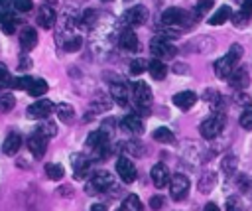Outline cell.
<instances>
[{"label": "cell", "instance_id": "obj_20", "mask_svg": "<svg viewBox=\"0 0 252 211\" xmlns=\"http://www.w3.org/2000/svg\"><path fill=\"white\" fill-rule=\"evenodd\" d=\"M20 146H22V136L18 132H10L6 136V140H4V144H2V152L6 156H16Z\"/></svg>", "mask_w": 252, "mask_h": 211}, {"label": "cell", "instance_id": "obj_26", "mask_svg": "<svg viewBox=\"0 0 252 211\" xmlns=\"http://www.w3.org/2000/svg\"><path fill=\"white\" fill-rule=\"evenodd\" d=\"M238 187H240V197L242 201L252 203V179L248 176H238Z\"/></svg>", "mask_w": 252, "mask_h": 211}, {"label": "cell", "instance_id": "obj_21", "mask_svg": "<svg viewBox=\"0 0 252 211\" xmlns=\"http://www.w3.org/2000/svg\"><path fill=\"white\" fill-rule=\"evenodd\" d=\"M120 47H124L126 51H138V35L134 34V30H122L120 39H118Z\"/></svg>", "mask_w": 252, "mask_h": 211}, {"label": "cell", "instance_id": "obj_51", "mask_svg": "<svg viewBox=\"0 0 252 211\" xmlns=\"http://www.w3.org/2000/svg\"><path fill=\"white\" fill-rule=\"evenodd\" d=\"M173 71H175V73H181V71H189V69H187V65H179V63H177V65L173 67Z\"/></svg>", "mask_w": 252, "mask_h": 211}, {"label": "cell", "instance_id": "obj_25", "mask_svg": "<svg viewBox=\"0 0 252 211\" xmlns=\"http://www.w3.org/2000/svg\"><path fill=\"white\" fill-rule=\"evenodd\" d=\"M232 16V10H230V6H220L217 12H213V16L209 18V24L211 26H220V24H224L228 18Z\"/></svg>", "mask_w": 252, "mask_h": 211}, {"label": "cell", "instance_id": "obj_37", "mask_svg": "<svg viewBox=\"0 0 252 211\" xmlns=\"http://www.w3.org/2000/svg\"><path fill=\"white\" fill-rule=\"evenodd\" d=\"M81 45H83L81 35H69V37L63 41V49H65V51H79Z\"/></svg>", "mask_w": 252, "mask_h": 211}, {"label": "cell", "instance_id": "obj_40", "mask_svg": "<svg viewBox=\"0 0 252 211\" xmlns=\"http://www.w3.org/2000/svg\"><path fill=\"white\" fill-rule=\"evenodd\" d=\"M146 67H148V61L142 59V57H138V59H134V61L130 63V73H132V75H140L142 71H146Z\"/></svg>", "mask_w": 252, "mask_h": 211}, {"label": "cell", "instance_id": "obj_3", "mask_svg": "<svg viewBox=\"0 0 252 211\" xmlns=\"http://www.w3.org/2000/svg\"><path fill=\"white\" fill-rule=\"evenodd\" d=\"M222 128H224V114H222V112H213L211 116H207V118L201 122L199 132H201L203 138L213 140V138H217V136L222 132Z\"/></svg>", "mask_w": 252, "mask_h": 211}, {"label": "cell", "instance_id": "obj_6", "mask_svg": "<svg viewBox=\"0 0 252 211\" xmlns=\"http://www.w3.org/2000/svg\"><path fill=\"white\" fill-rule=\"evenodd\" d=\"M150 53L156 59H171L177 55V47L173 43H169L165 37H154L150 41Z\"/></svg>", "mask_w": 252, "mask_h": 211}, {"label": "cell", "instance_id": "obj_8", "mask_svg": "<svg viewBox=\"0 0 252 211\" xmlns=\"http://www.w3.org/2000/svg\"><path fill=\"white\" fill-rule=\"evenodd\" d=\"M130 95H132V101L136 105L150 106V103H152V91H150L148 83H144V81H132L130 83Z\"/></svg>", "mask_w": 252, "mask_h": 211}, {"label": "cell", "instance_id": "obj_30", "mask_svg": "<svg viewBox=\"0 0 252 211\" xmlns=\"http://www.w3.org/2000/svg\"><path fill=\"white\" fill-rule=\"evenodd\" d=\"M55 112H57V116H59L61 122H71L73 116H75L73 106L67 105V103H59V105H55Z\"/></svg>", "mask_w": 252, "mask_h": 211}, {"label": "cell", "instance_id": "obj_10", "mask_svg": "<svg viewBox=\"0 0 252 211\" xmlns=\"http://www.w3.org/2000/svg\"><path fill=\"white\" fill-rule=\"evenodd\" d=\"M116 172H118V176H120V179H122L124 183H132V181L136 179L134 162L128 160L126 156H120V158L116 160Z\"/></svg>", "mask_w": 252, "mask_h": 211}, {"label": "cell", "instance_id": "obj_18", "mask_svg": "<svg viewBox=\"0 0 252 211\" xmlns=\"http://www.w3.org/2000/svg\"><path fill=\"white\" fill-rule=\"evenodd\" d=\"M122 128H124L126 132H130V134L140 136V134L144 132L142 116H138V114H126V116L122 118Z\"/></svg>", "mask_w": 252, "mask_h": 211}, {"label": "cell", "instance_id": "obj_4", "mask_svg": "<svg viewBox=\"0 0 252 211\" xmlns=\"http://www.w3.org/2000/svg\"><path fill=\"white\" fill-rule=\"evenodd\" d=\"M112 185H114L112 174H108V172H96V174L87 181L85 191H87L89 195H96V193H104V191L112 189Z\"/></svg>", "mask_w": 252, "mask_h": 211}, {"label": "cell", "instance_id": "obj_11", "mask_svg": "<svg viewBox=\"0 0 252 211\" xmlns=\"http://www.w3.org/2000/svg\"><path fill=\"white\" fill-rule=\"evenodd\" d=\"M110 95H112L114 103H118V106H128L130 105L132 95H130V87L126 83H122V81L112 83L110 85Z\"/></svg>", "mask_w": 252, "mask_h": 211}, {"label": "cell", "instance_id": "obj_12", "mask_svg": "<svg viewBox=\"0 0 252 211\" xmlns=\"http://www.w3.org/2000/svg\"><path fill=\"white\" fill-rule=\"evenodd\" d=\"M35 20H37L39 28H43V30H51V28L55 26L57 14H55V10H53L49 4H43V6H39V12H37Z\"/></svg>", "mask_w": 252, "mask_h": 211}, {"label": "cell", "instance_id": "obj_5", "mask_svg": "<svg viewBox=\"0 0 252 211\" xmlns=\"http://www.w3.org/2000/svg\"><path fill=\"white\" fill-rule=\"evenodd\" d=\"M146 20H148V10H146L144 6H134V8H128V10L120 16L118 26H120L122 30H128V28H136V26L146 24Z\"/></svg>", "mask_w": 252, "mask_h": 211}, {"label": "cell", "instance_id": "obj_27", "mask_svg": "<svg viewBox=\"0 0 252 211\" xmlns=\"http://www.w3.org/2000/svg\"><path fill=\"white\" fill-rule=\"evenodd\" d=\"M152 138H154L156 142H161V144H173V142H175L173 132H171L169 128H165V126L156 128V130H154V134H152Z\"/></svg>", "mask_w": 252, "mask_h": 211}, {"label": "cell", "instance_id": "obj_16", "mask_svg": "<svg viewBox=\"0 0 252 211\" xmlns=\"http://www.w3.org/2000/svg\"><path fill=\"white\" fill-rule=\"evenodd\" d=\"M35 43H37V32H35V28L24 26L22 32H20V45H22V49L24 51H32L35 47Z\"/></svg>", "mask_w": 252, "mask_h": 211}, {"label": "cell", "instance_id": "obj_35", "mask_svg": "<svg viewBox=\"0 0 252 211\" xmlns=\"http://www.w3.org/2000/svg\"><path fill=\"white\" fill-rule=\"evenodd\" d=\"M35 132H39V134L45 136V138H53V136L57 134V126H55V122L45 120V122H41V124L35 128Z\"/></svg>", "mask_w": 252, "mask_h": 211}, {"label": "cell", "instance_id": "obj_24", "mask_svg": "<svg viewBox=\"0 0 252 211\" xmlns=\"http://www.w3.org/2000/svg\"><path fill=\"white\" fill-rule=\"evenodd\" d=\"M215 183H217V174H215V172H205V174L201 176L197 187H199L201 193H211L213 187H215Z\"/></svg>", "mask_w": 252, "mask_h": 211}, {"label": "cell", "instance_id": "obj_47", "mask_svg": "<svg viewBox=\"0 0 252 211\" xmlns=\"http://www.w3.org/2000/svg\"><path fill=\"white\" fill-rule=\"evenodd\" d=\"M163 201H165V199H163L161 195H154V197L150 199V207L158 211V209H161V207H163Z\"/></svg>", "mask_w": 252, "mask_h": 211}, {"label": "cell", "instance_id": "obj_13", "mask_svg": "<svg viewBox=\"0 0 252 211\" xmlns=\"http://www.w3.org/2000/svg\"><path fill=\"white\" fill-rule=\"evenodd\" d=\"M226 81L236 91H244L250 85V77H248V71L246 69H232L230 75L226 77Z\"/></svg>", "mask_w": 252, "mask_h": 211}, {"label": "cell", "instance_id": "obj_36", "mask_svg": "<svg viewBox=\"0 0 252 211\" xmlns=\"http://www.w3.org/2000/svg\"><path fill=\"white\" fill-rule=\"evenodd\" d=\"M12 85H14V77L10 75L8 67L0 61V89H12Z\"/></svg>", "mask_w": 252, "mask_h": 211}, {"label": "cell", "instance_id": "obj_50", "mask_svg": "<svg viewBox=\"0 0 252 211\" xmlns=\"http://www.w3.org/2000/svg\"><path fill=\"white\" fill-rule=\"evenodd\" d=\"M203 211H220V209H219V207H217V205H215V203H207V205H205V209H203Z\"/></svg>", "mask_w": 252, "mask_h": 211}, {"label": "cell", "instance_id": "obj_53", "mask_svg": "<svg viewBox=\"0 0 252 211\" xmlns=\"http://www.w3.org/2000/svg\"><path fill=\"white\" fill-rule=\"evenodd\" d=\"M124 2H130V0H124Z\"/></svg>", "mask_w": 252, "mask_h": 211}, {"label": "cell", "instance_id": "obj_44", "mask_svg": "<svg viewBox=\"0 0 252 211\" xmlns=\"http://www.w3.org/2000/svg\"><path fill=\"white\" fill-rule=\"evenodd\" d=\"M12 6L18 10V12H30L33 8V2L32 0H12Z\"/></svg>", "mask_w": 252, "mask_h": 211}, {"label": "cell", "instance_id": "obj_33", "mask_svg": "<svg viewBox=\"0 0 252 211\" xmlns=\"http://www.w3.org/2000/svg\"><path fill=\"white\" fill-rule=\"evenodd\" d=\"M211 8H213V0H201V2H197L195 8H193V20H201Z\"/></svg>", "mask_w": 252, "mask_h": 211}, {"label": "cell", "instance_id": "obj_31", "mask_svg": "<svg viewBox=\"0 0 252 211\" xmlns=\"http://www.w3.org/2000/svg\"><path fill=\"white\" fill-rule=\"evenodd\" d=\"M28 93H30L32 97H35V99H39L41 95H45V93H47V83H45V79H33V81L30 83V87H28Z\"/></svg>", "mask_w": 252, "mask_h": 211}, {"label": "cell", "instance_id": "obj_39", "mask_svg": "<svg viewBox=\"0 0 252 211\" xmlns=\"http://www.w3.org/2000/svg\"><path fill=\"white\" fill-rule=\"evenodd\" d=\"M244 201L240 195H230L226 199V211H244Z\"/></svg>", "mask_w": 252, "mask_h": 211}, {"label": "cell", "instance_id": "obj_49", "mask_svg": "<svg viewBox=\"0 0 252 211\" xmlns=\"http://www.w3.org/2000/svg\"><path fill=\"white\" fill-rule=\"evenodd\" d=\"M89 211H106V205L104 203H93Z\"/></svg>", "mask_w": 252, "mask_h": 211}, {"label": "cell", "instance_id": "obj_38", "mask_svg": "<svg viewBox=\"0 0 252 211\" xmlns=\"http://www.w3.org/2000/svg\"><path fill=\"white\" fill-rule=\"evenodd\" d=\"M124 211H142V201L138 195H128L124 199Z\"/></svg>", "mask_w": 252, "mask_h": 211}, {"label": "cell", "instance_id": "obj_14", "mask_svg": "<svg viewBox=\"0 0 252 211\" xmlns=\"http://www.w3.org/2000/svg\"><path fill=\"white\" fill-rule=\"evenodd\" d=\"M47 142H49V138L41 136L39 132H33V134L28 138V148H30V152L33 154V158H41V156L45 154Z\"/></svg>", "mask_w": 252, "mask_h": 211}, {"label": "cell", "instance_id": "obj_15", "mask_svg": "<svg viewBox=\"0 0 252 211\" xmlns=\"http://www.w3.org/2000/svg\"><path fill=\"white\" fill-rule=\"evenodd\" d=\"M152 181L158 189H163L165 185H169V170L163 162H158L154 168H152Z\"/></svg>", "mask_w": 252, "mask_h": 211}, {"label": "cell", "instance_id": "obj_42", "mask_svg": "<svg viewBox=\"0 0 252 211\" xmlns=\"http://www.w3.org/2000/svg\"><path fill=\"white\" fill-rule=\"evenodd\" d=\"M203 99H205L209 105H213V106H219V105H220V95H219L215 89H207L205 95H203Z\"/></svg>", "mask_w": 252, "mask_h": 211}, {"label": "cell", "instance_id": "obj_32", "mask_svg": "<svg viewBox=\"0 0 252 211\" xmlns=\"http://www.w3.org/2000/svg\"><path fill=\"white\" fill-rule=\"evenodd\" d=\"M45 176L51 179V181H59L63 176H65V170L61 164H47L45 166Z\"/></svg>", "mask_w": 252, "mask_h": 211}, {"label": "cell", "instance_id": "obj_19", "mask_svg": "<svg viewBox=\"0 0 252 211\" xmlns=\"http://www.w3.org/2000/svg\"><path fill=\"white\" fill-rule=\"evenodd\" d=\"M91 162H93V160H91L89 156H85V154L73 156V166H75V177H77V179H83V177L89 174Z\"/></svg>", "mask_w": 252, "mask_h": 211}, {"label": "cell", "instance_id": "obj_41", "mask_svg": "<svg viewBox=\"0 0 252 211\" xmlns=\"http://www.w3.org/2000/svg\"><path fill=\"white\" fill-rule=\"evenodd\" d=\"M33 81V77H30V75H20V77H16L14 79V89H22V91H28V87H30V83Z\"/></svg>", "mask_w": 252, "mask_h": 211}, {"label": "cell", "instance_id": "obj_29", "mask_svg": "<svg viewBox=\"0 0 252 211\" xmlns=\"http://www.w3.org/2000/svg\"><path fill=\"white\" fill-rule=\"evenodd\" d=\"M14 106H16V97L8 89H2L0 91V110L2 112H10Z\"/></svg>", "mask_w": 252, "mask_h": 211}, {"label": "cell", "instance_id": "obj_17", "mask_svg": "<svg viewBox=\"0 0 252 211\" xmlns=\"http://www.w3.org/2000/svg\"><path fill=\"white\" fill-rule=\"evenodd\" d=\"M173 105L179 108V110H189L195 103H197V95L193 91H181L177 95H173Z\"/></svg>", "mask_w": 252, "mask_h": 211}, {"label": "cell", "instance_id": "obj_23", "mask_svg": "<svg viewBox=\"0 0 252 211\" xmlns=\"http://www.w3.org/2000/svg\"><path fill=\"white\" fill-rule=\"evenodd\" d=\"M146 69L150 71V75H152L156 81H161V79H165V75H167V67H165V63H163L161 59H150Z\"/></svg>", "mask_w": 252, "mask_h": 211}, {"label": "cell", "instance_id": "obj_9", "mask_svg": "<svg viewBox=\"0 0 252 211\" xmlns=\"http://www.w3.org/2000/svg\"><path fill=\"white\" fill-rule=\"evenodd\" d=\"M53 110H55V105L49 99H39L28 106V116L33 120H41V118H47Z\"/></svg>", "mask_w": 252, "mask_h": 211}, {"label": "cell", "instance_id": "obj_48", "mask_svg": "<svg viewBox=\"0 0 252 211\" xmlns=\"http://www.w3.org/2000/svg\"><path fill=\"white\" fill-rule=\"evenodd\" d=\"M30 67H32L30 57H22V61H20V69H30Z\"/></svg>", "mask_w": 252, "mask_h": 211}, {"label": "cell", "instance_id": "obj_22", "mask_svg": "<svg viewBox=\"0 0 252 211\" xmlns=\"http://www.w3.org/2000/svg\"><path fill=\"white\" fill-rule=\"evenodd\" d=\"M230 18H232V22H234L236 26L246 24V22L252 18V0H242V2H240V12H238V14H232Z\"/></svg>", "mask_w": 252, "mask_h": 211}, {"label": "cell", "instance_id": "obj_2", "mask_svg": "<svg viewBox=\"0 0 252 211\" xmlns=\"http://www.w3.org/2000/svg\"><path fill=\"white\" fill-rule=\"evenodd\" d=\"M193 16H189V12L181 10V8H167L161 14V24L167 28H189L193 24Z\"/></svg>", "mask_w": 252, "mask_h": 211}, {"label": "cell", "instance_id": "obj_34", "mask_svg": "<svg viewBox=\"0 0 252 211\" xmlns=\"http://www.w3.org/2000/svg\"><path fill=\"white\" fill-rule=\"evenodd\" d=\"M96 18H98L96 10L89 8V10H85V12H83V16H81V26H83L85 30H93V26H94Z\"/></svg>", "mask_w": 252, "mask_h": 211}, {"label": "cell", "instance_id": "obj_52", "mask_svg": "<svg viewBox=\"0 0 252 211\" xmlns=\"http://www.w3.org/2000/svg\"><path fill=\"white\" fill-rule=\"evenodd\" d=\"M104 2H110V0H104Z\"/></svg>", "mask_w": 252, "mask_h": 211}, {"label": "cell", "instance_id": "obj_43", "mask_svg": "<svg viewBox=\"0 0 252 211\" xmlns=\"http://www.w3.org/2000/svg\"><path fill=\"white\" fill-rule=\"evenodd\" d=\"M238 122H240V126H242L244 130H252V108H246V110L240 114Z\"/></svg>", "mask_w": 252, "mask_h": 211}, {"label": "cell", "instance_id": "obj_46", "mask_svg": "<svg viewBox=\"0 0 252 211\" xmlns=\"http://www.w3.org/2000/svg\"><path fill=\"white\" fill-rule=\"evenodd\" d=\"M124 148H126V150H130V152H134L136 156H142V154H144V146H142L140 142H136V140H134V142L124 144Z\"/></svg>", "mask_w": 252, "mask_h": 211}, {"label": "cell", "instance_id": "obj_7", "mask_svg": "<svg viewBox=\"0 0 252 211\" xmlns=\"http://www.w3.org/2000/svg\"><path fill=\"white\" fill-rule=\"evenodd\" d=\"M189 185L191 183H189V177L185 174H173L171 179H169V195H171V199H175V201L185 199L187 193H189Z\"/></svg>", "mask_w": 252, "mask_h": 211}, {"label": "cell", "instance_id": "obj_28", "mask_svg": "<svg viewBox=\"0 0 252 211\" xmlns=\"http://www.w3.org/2000/svg\"><path fill=\"white\" fill-rule=\"evenodd\" d=\"M236 166H238V158H236L234 154H228V156H224V158H222V162H220V170H222V174H224L226 177L234 176V172H236Z\"/></svg>", "mask_w": 252, "mask_h": 211}, {"label": "cell", "instance_id": "obj_1", "mask_svg": "<svg viewBox=\"0 0 252 211\" xmlns=\"http://www.w3.org/2000/svg\"><path fill=\"white\" fill-rule=\"evenodd\" d=\"M242 53H244L242 45H240V43H232L230 49H228L220 59L215 61V73H217V77L226 79V77L230 75V71L236 67V63H238V59L242 57Z\"/></svg>", "mask_w": 252, "mask_h": 211}, {"label": "cell", "instance_id": "obj_45", "mask_svg": "<svg viewBox=\"0 0 252 211\" xmlns=\"http://www.w3.org/2000/svg\"><path fill=\"white\" fill-rule=\"evenodd\" d=\"M16 28H18V20H14V18L2 22V32H4L6 35H12V34L16 32Z\"/></svg>", "mask_w": 252, "mask_h": 211}]
</instances>
